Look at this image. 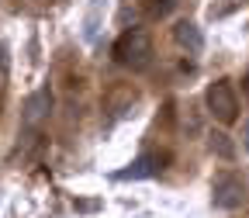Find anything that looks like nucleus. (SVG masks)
Instances as JSON below:
<instances>
[{
  "label": "nucleus",
  "mask_w": 249,
  "mask_h": 218,
  "mask_svg": "<svg viewBox=\"0 0 249 218\" xmlns=\"http://www.w3.org/2000/svg\"><path fill=\"white\" fill-rule=\"evenodd\" d=\"M114 59L121 62V66H128V70H145L152 62V38L142 28L124 31V35L114 42Z\"/></svg>",
  "instance_id": "obj_1"
},
{
  "label": "nucleus",
  "mask_w": 249,
  "mask_h": 218,
  "mask_svg": "<svg viewBox=\"0 0 249 218\" xmlns=\"http://www.w3.org/2000/svg\"><path fill=\"white\" fill-rule=\"evenodd\" d=\"M204 101H208V111L222 121V125H232L239 118V101H235V90H232L229 80H214L208 87V97Z\"/></svg>",
  "instance_id": "obj_2"
},
{
  "label": "nucleus",
  "mask_w": 249,
  "mask_h": 218,
  "mask_svg": "<svg viewBox=\"0 0 249 218\" xmlns=\"http://www.w3.org/2000/svg\"><path fill=\"white\" fill-rule=\"evenodd\" d=\"M211 201H214V208H225V211L239 208V204L246 201L242 180H235V177H218V180H214V191H211Z\"/></svg>",
  "instance_id": "obj_3"
},
{
  "label": "nucleus",
  "mask_w": 249,
  "mask_h": 218,
  "mask_svg": "<svg viewBox=\"0 0 249 218\" xmlns=\"http://www.w3.org/2000/svg\"><path fill=\"white\" fill-rule=\"evenodd\" d=\"M49 111H52V90L49 87H42V90H35L31 97L24 101V111H21V121L28 125H38V121H45L49 118Z\"/></svg>",
  "instance_id": "obj_4"
},
{
  "label": "nucleus",
  "mask_w": 249,
  "mask_h": 218,
  "mask_svg": "<svg viewBox=\"0 0 249 218\" xmlns=\"http://www.w3.org/2000/svg\"><path fill=\"white\" fill-rule=\"evenodd\" d=\"M156 173H160V160L156 156H139L128 170L118 173V180H145V177H156Z\"/></svg>",
  "instance_id": "obj_5"
},
{
  "label": "nucleus",
  "mask_w": 249,
  "mask_h": 218,
  "mask_svg": "<svg viewBox=\"0 0 249 218\" xmlns=\"http://www.w3.org/2000/svg\"><path fill=\"white\" fill-rule=\"evenodd\" d=\"M173 38H177L183 49H191V52H201V49H204L201 31H197V24H191V21H180V24L173 28Z\"/></svg>",
  "instance_id": "obj_6"
},
{
  "label": "nucleus",
  "mask_w": 249,
  "mask_h": 218,
  "mask_svg": "<svg viewBox=\"0 0 249 218\" xmlns=\"http://www.w3.org/2000/svg\"><path fill=\"white\" fill-rule=\"evenodd\" d=\"M211 149H214L218 156H225V160H232V142H229V135H211Z\"/></svg>",
  "instance_id": "obj_7"
},
{
  "label": "nucleus",
  "mask_w": 249,
  "mask_h": 218,
  "mask_svg": "<svg viewBox=\"0 0 249 218\" xmlns=\"http://www.w3.org/2000/svg\"><path fill=\"white\" fill-rule=\"evenodd\" d=\"M173 11V0H152V4H149V14L152 18H166Z\"/></svg>",
  "instance_id": "obj_8"
},
{
  "label": "nucleus",
  "mask_w": 249,
  "mask_h": 218,
  "mask_svg": "<svg viewBox=\"0 0 249 218\" xmlns=\"http://www.w3.org/2000/svg\"><path fill=\"white\" fill-rule=\"evenodd\" d=\"M0 66H7V55H4V45H0Z\"/></svg>",
  "instance_id": "obj_9"
},
{
  "label": "nucleus",
  "mask_w": 249,
  "mask_h": 218,
  "mask_svg": "<svg viewBox=\"0 0 249 218\" xmlns=\"http://www.w3.org/2000/svg\"><path fill=\"white\" fill-rule=\"evenodd\" d=\"M246 149H249V125H246Z\"/></svg>",
  "instance_id": "obj_10"
}]
</instances>
